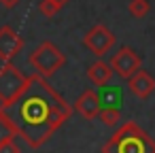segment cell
<instances>
[{
	"instance_id": "6da1fadb",
	"label": "cell",
	"mask_w": 155,
	"mask_h": 153,
	"mask_svg": "<svg viewBox=\"0 0 155 153\" xmlns=\"http://www.w3.org/2000/svg\"><path fill=\"white\" fill-rule=\"evenodd\" d=\"M17 104L19 136L30 149H41L43 145H47L72 115V104H68L62 94H58L49 85V81L36 72L32 75V83Z\"/></svg>"
},
{
	"instance_id": "7a4b0ae2",
	"label": "cell",
	"mask_w": 155,
	"mask_h": 153,
	"mask_svg": "<svg viewBox=\"0 0 155 153\" xmlns=\"http://www.w3.org/2000/svg\"><path fill=\"white\" fill-rule=\"evenodd\" d=\"M102 153H155V138L136 121H125L102 145Z\"/></svg>"
},
{
	"instance_id": "3957f363",
	"label": "cell",
	"mask_w": 155,
	"mask_h": 153,
	"mask_svg": "<svg viewBox=\"0 0 155 153\" xmlns=\"http://www.w3.org/2000/svg\"><path fill=\"white\" fill-rule=\"evenodd\" d=\"M32 75H24L13 62H2L0 66V108H11L28 91Z\"/></svg>"
},
{
	"instance_id": "277c9868",
	"label": "cell",
	"mask_w": 155,
	"mask_h": 153,
	"mask_svg": "<svg viewBox=\"0 0 155 153\" xmlns=\"http://www.w3.org/2000/svg\"><path fill=\"white\" fill-rule=\"evenodd\" d=\"M28 62H30V66L34 68L36 75L49 79V77H53L58 70L64 68V64H66V53H64L55 43L43 41L38 47L32 49V53L28 55Z\"/></svg>"
},
{
	"instance_id": "5b68a950",
	"label": "cell",
	"mask_w": 155,
	"mask_h": 153,
	"mask_svg": "<svg viewBox=\"0 0 155 153\" xmlns=\"http://www.w3.org/2000/svg\"><path fill=\"white\" fill-rule=\"evenodd\" d=\"M83 45H85V49L89 53H94L96 58H102V55H106L117 45V36H115V32L110 28H106L102 24H96L91 30L85 32Z\"/></svg>"
},
{
	"instance_id": "8992f818",
	"label": "cell",
	"mask_w": 155,
	"mask_h": 153,
	"mask_svg": "<svg viewBox=\"0 0 155 153\" xmlns=\"http://www.w3.org/2000/svg\"><path fill=\"white\" fill-rule=\"evenodd\" d=\"M110 68H113V72L117 75V77H121L123 81H127L140 66H142V55L136 51V49H132V47H119L117 49V53H113V58H110Z\"/></svg>"
},
{
	"instance_id": "52a82bcc",
	"label": "cell",
	"mask_w": 155,
	"mask_h": 153,
	"mask_svg": "<svg viewBox=\"0 0 155 153\" xmlns=\"http://www.w3.org/2000/svg\"><path fill=\"white\" fill-rule=\"evenodd\" d=\"M24 45V38L11 26H0V62H13V58L21 53Z\"/></svg>"
},
{
	"instance_id": "ba28073f",
	"label": "cell",
	"mask_w": 155,
	"mask_h": 153,
	"mask_svg": "<svg viewBox=\"0 0 155 153\" xmlns=\"http://www.w3.org/2000/svg\"><path fill=\"white\" fill-rule=\"evenodd\" d=\"M72 108H74L83 119L91 121V119H98V113H100V108H102V100H100V96H98L96 89L87 87V89H83L81 96L74 100Z\"/></svg>"
},
{
	"instance_id": "9c48e42d",
	"label": "cell",
	"mask_w": 155,
	"mask_h": 153,
	"mask_svg": "<svg viewBox=\"0 0 155 153\" xmlns=\"http://www.w3.org/2000/svg\"><path fill=\"white\" fill-rule=\"evenodd\" d=\"M127 87L130 91L138 98V100H149L151 94L155 91V77L142 68H138L130 79H127Z\"/></svg>"
},
{
	"instance_id": "30bf717a",
	"label": "cell",
	"mask_w": 155,
	"mask_h": 153,
	"mask_svg": "<svg viewBox=\"0 0 155 153\" xmlns=\"http://www.w3.org/2000/svg\"><path fill=\"white\" fill-rule=\"evenodd\" d=\"M113 77H115V72H113L110 64H106V62H102V60H98V62H94V64L87 66V79H89L94 85H98V87L108 85V83L113 81Z\"/></svg>"
},
{
	"instance_id": "8fae6325",
	"label": "cell",
	"mask_w": 155,
	"mask_h": 153,
	"mask_svg": "<svg viewBox=\"0 0 155 153\" xmlns=\"http://www.w3.org/2000/svg\"><path fill=\"white\" fill-rule=\"evenodd\" d=\"M19 136L17 121L7 113V108H0V145L7 140H15Z\"/></svg>"
},
{
	"instance_id": "7c38bea8",
	"label": "cell",
	"mask_w": 155,
	"mask_h": 153,
	"mask_svg": "<svg viewBox=\"0 0 155 153\" xmlns=\"http://www.w3.org/2000/svg\"><path fill=\"white\" fill-rule=\"evenodd\" d=\"M98 119L102 121V125L106 128H117L119 121H121V111L119 106H113V104H104L98 113Z\"/></svg>"
},
{
	"instance_id": "4fadbf2b",
	"label": "cell",
	"mask_w": 155,
	"mask_h": 153,
	"mask_svg": "<svg viewBox=\"0 0 155 153\" xmlns=\"http://www.w3.org/2000/svg\"><path fill=\"white\" fill-rule=\"evenodd\" d=\"M127 11L132 17L136 19H142L151 13V0H130L127 2Z\"/></svg>"
},
{
	"instance_id": "5bb4252c",
	"label": "cell",
	"mask_w": 155,
	"mask_h": 153,
	"mask_svg": "<svg viewBox=\"0 0 155 153\" xmlns=\"http://www.w3.org/2000/svg\"><path fill=\"white\" fill-rule=\"evenodd\" d=\"M38 11H41V15H45V17H55V15L60 13V9H58L53 2H49V0H41V2H38Z\"/></svg>"
},
{
	"instance_id": "9a60e30c",
	"label": "cell",
	"mask_w": 155,
	"mask_h": 153,
	"mask_svg": "<svg viewBox=\"0 0 155 153\" xmlns=\"http://www.w3.org/2000/svg\"><path fill=\"white\" fill-rule=\"evenodd\" d=\"M0 153H21V149L15 140H7V142L0 145Z\"/></svg>"
},
{
	"instance_id": "2e32d148",
	"label": "cell",
	"mask_w": 155,
	"mask_h": 153,
	"mask_svg": "<svg viewBox=\"0 0 155 153\" xmlns=\"http://www.w3.org/2000/svg\"><path fill=\"white\" fill-rule=\"evenodd\" d=\"M19 2H21V0H0V7L7 9V11H11V9H15Z\"/></svg>"
},
{
	"instance_id": "e0dca14e",
	"label": "cell",
	"mask_w": 155,
	"mask_h": 153,
	"mask_svg": "<svg viewBox=\"0 0 155 153\" xmlns=\"http://www.w3.org/2000/svg\"><path fill=\"white\" fill-rule=\"evenodd\" d=\"M49 2H53V5H55V7H58V9L62 11V9H64V7H66V5L70 2V0H49Z\"/></svg>"
}]
</instances>
